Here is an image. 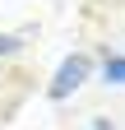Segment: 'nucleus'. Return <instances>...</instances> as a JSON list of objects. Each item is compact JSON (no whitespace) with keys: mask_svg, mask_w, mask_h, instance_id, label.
Masks as SVG:
<instances>
[{"mask_svg":"<svg viewBox=\"0 0 125 130\" xmlns=\"http://www.w3.org/2000/svg\"><path fill=\"white\" fill-rule=\"evenodd\" d=\"M88 79H93V56L74 51V56H65V60L56 65V79L46 84V98H51V102H65V98H70V93H79Z\"/></svg>","mask_w":125,"mask_h":130,"instance_id":"obj_1","label":"nucleus"},{"mask_svg":"<svg viewBox=\"0 0 125 130\" xmlns=\"http://www.w3.org/2000/svg\"><path fill=\"white\" fill-rule=\"evenodd\" d=\"M102 79L125 88V56H120V51H107V56H102Z\"/></svg>","mask_w":125,"mask_h":130,"instance_id":"obj_2","label":"nucleus"},{"mask_svg":"<svg viewBox=\"0 0 125 130\" xmlns=\"http://www.w3.org/2000/svg\"><path fill=\"white\" fill-rule=\"evenodd\" d=\"M23 51V37L19 32H0V56H19Z\"/></svg>","mask_w":125,"mask_h":130,"instance_id":"obj_3","label":"nucleus"},{"mask_svg":"<svg viewBox=\"0 0 125 130\" xmlns=\"http://www.w3.org/2000/svg\"><path fill=\"white\" fill-rule=\"evenodd\" d=\"M93 130H111V121H107V116H93Z\"/></svg>","mask_w":125,"mask_h":130,"instance_id":"obj_4","label":"nucleus"}]
</instances>
